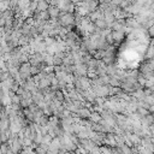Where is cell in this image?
<instances>
[{"label": "cell", "mask_w": 154, "mask_h": 154, "mask_svg": "<svg viewBox=\"0 0 154 154\" xmlns=\"http://www.w3.org/2000/svg\"><path fill=\"white\" fill-rule=\"evenodd\" d=\"M47 12H48V16H49L51 19H57V18L59 17L60 10H59V7H57V6H51V5H49Z\"/></svg>", "instance_id": "7a4b0ae2"}, {"label": "cell", "mask_w": 154, "mask_h": 154, "mask_svg": "<svg viewBox=\"0 0 154 154\" xmlns=\"http://www.w3.org/2000/svg\"><path fill=\"white\" fill-rule=\"evenodd\" d=\"M58 7H59V10L63 11V12H66V13H73L76 5H75L71 0H60V4H59Z\"/></svg>", "instance_id": "6da1fadb"}, {"label": "cell", "mask_w": 154, "mask_h": 154, "mask_svg": "<svg viewBox=\"0 0 154 154\" xmlns=\"http://www.w3.org/2000/svg\"><path fill=\"white\" fill-rule=\"evenodd\" d=\"M94 26H95L96 29H99V30H103V29L107 28V23L105 22L103 17H101V18H99V19H96V20L94 22Z\"/></svg>", "instance_id": "277c9868"}, {"label": "cell", "mask_w": 154, "mask_h": 154, "mask_svg": "<svg viewBox=\"0 0 154 154\" xmlns=\"http://www.w3.org/2000/svg\"><path fill=\"white\" fill-rule=\"evenodd\" d=\"M111 35H112V38H113V42H120L124 37H125V35H124V32L123 31H112L111 32Z\"/></svg>", "instance_id": "5b68a950"}, {"label": "cell", "mask_w": 154, "mask_h": 154, "mask_svg": "<svg viewBox=\"0 0 154 154\" xmlns=\"http://www.w3.org/2000/svg\"><path fill=\"white\" fill-rule=\"evenodd\" d=\"M48 7H49V2H47L45 0H36V11L37 12L47 11Z\"/></svg>", "instance_id": "3957f363"}]
</instances>
